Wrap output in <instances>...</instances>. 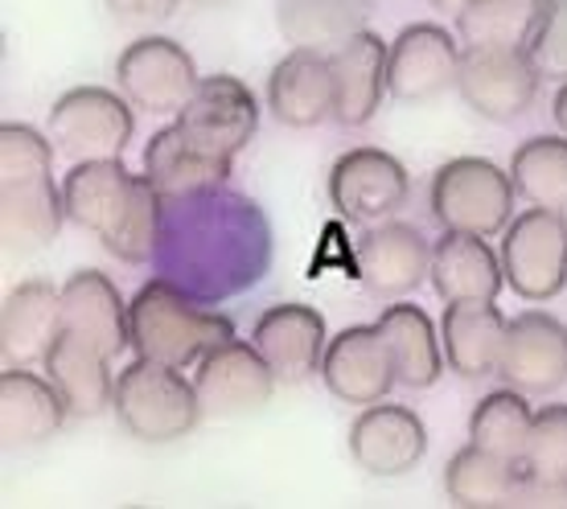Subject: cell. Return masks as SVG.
<instances>
[{"label": "cell", "mask_w": 567, "mask_h": 509, "mask_svg": "<svg viewBox=\"0 0 567 509\" xmlns=\"http://www.w3.org/2000/svg\"><path fill=\"white\" fill-rule=\"evenodd\" d=\"M103 4H107V13H112L120 25L153 29V25H161V21H169L182 0H103Z\"/></svg>", "instance_id": "obj_37"}, {"label": "cell", "mask_w": 567, "mask_h": 509, "mask_svg": "<svg viewBox=\"0 0 567 509\" xmlns=\"http://www.w3.org/2000/svg\"><path fill=\"white\" fill-rule=\"evenodd\" d=\"M502 386H514L530 398L555 395L567 382V325L555 321L551 312H518L506 333L502 366H497Z\"/></svg>", "instance_id": "obj_13"}, {"label": "cell", "mask_w": 567, "mask_h": 509, "mask_svg": "<svg viewBox=\"0 0 567 509\" xmlns=\"http://www.w3.org/2000/svg\"><path fill=\"white\" fill-rule=\"evenodd\" d=\"M66 194V218L74 227L91 230L103 242V251L120 263L141 268L156 254L161 242V206L165 198L144 173H132L120 160H79L62 177Z\"/></svg>", "instance_id": "obj_1"}, {"label": "cell", "mask_w": 567, "mask_h": 509, "mask_svg": "<svg viewBox=\"0 0 567 509\" xmlns=\"http://www.w3.org/2000/svg\"><path fill=\"white\" fill-rule=\"evenodd\" d=\"M115 83L128 95L132 107L148 115H177L198 91L202 74L182 42L144 33L128 42L115 58Z\"/></svg>", "instance_id": "obj_9"}, {"label": "cell", "mask_w": 567, "mask_h": 509, "mask_svg": "<svg viewBox=\"0 0 567 509\" xmlns=\"http://www.w3.org/2000/svg\"><path fill=\"white\" fill-rule=\"evenodd\" d=\"M412 198V177L383 148H350L329 169V201L341 218L383 222Z\"/></svg>", "instance_id": "obj_11"}, {"label": "cell", "mask_w": 567, "mask_h": 509, "mask_svg": "<svg viewBox=\"0 0 567 509\" xmlns=\"http://www.w3.org/2000/svg\"><path fill=\"white\" fill-rule=\"evenodd\" d=\"M465 4H473V0H432V9H440V13H461Z\"/></svg>", "instance_id": "obj_39"}, {"label": "cell", "mask_w": 567, "mask_h": 509, "mask_svg": "<svg viewBox=\"0 0 567 509\" xmlns=\"http://www.w3.org/2000/svg\"><path fill=\"white\" fill-rule=\"evenodd\" d=\"M551 115H555V124H559V132H564V136H567V79H564V86L555 91Z\"/></svg>", "instance_id": "obj_38"}, {"label": "cell", "mask_w": 567, "mask_h": 509, "mask_svg": "<svg viewBox=\"0 0 567 509\" xmlns=\"http://www.w3.org/2000/svg\"><path fill=\"white\" fill-rule=\"evenodd\" d=\"M386 58H391V42H383L379 33H354L350 42H341L329 62H333V86H338V107L333 120L341 127H367L379 107L383 95H391L386 83Z\"/></svg>", "instance_id": "obj_23"}, {"label": "cell", "mask_w": 567, "mask_h": 509, "mask_svg": "<svg viewBox=\"0 0 567 509\" xmlns=\"http://www.w3.org/2000/svg\"><path fill=\"white\" fill-rule=\"evenodd\" d=\"M194 386L210 419H235L268 407L280 378L268 366V357L259 354L256 341L230 337L194 366Z\"/></svg>", "instance_id": "obj_10"}, {"label": "cell", "mask_w": 567, "mask_h": 509, "mask_svg": "<svg viewBox=\"0 0 567 509\" xmlns=\"http://www.w3.org/2000/svg\"><path fill=\"white\" fill-rule=\"evenodd\" d=\"M374 0H276V29L300 50L333 54L341 42L362 33Z\"/></svg>", "instance_id": "obj_29"}, {"label": "cell", "mask_w": 567, "mask_h": 509, "mask_svg": "<svg viewBox=\"0 0 567 509\" xmlns=\"http://www.w3.org/2000/svg\"><path fill=\"white\" fill-rule=\"evenodd\" d=\"M251 341L259 345V354L268 357L276 378L284 386H297V382L321 374V362H326L329 350V329L326 316L312 304L284 300V304H271V309L259 312Z\"/></svg>", "instance_id": "obj_15"}, {"label": "cell", "mask_w": 567, "mask_h": 509, "mask_svg": "<svg viewBox=\"0 0 567 509\" xmlns=\"http://www.w3.org/2000/svg\"><path fill=\"white\" fill-rule=\"evenodd\" d=\"M268 107L284 127H297V132L326 124L338 107L333 62L326 50L292 45L268 74Z\"/></svg>", "instance_id": "obj_20"}, {"label": "cell", "mask_w": 567, "mask_h": 509, "mask_svg": "<svg viewBox=\"0 0 567 509\" xmlns=\"http://www.w3.org/2000/svg\"><path fill=\"white\" fill-rule=\"evenodd\" d=\"M523 468L543 477H567V403H547L543 411H535Z\"/></svg>", "instance_id": "obj_34"}, {"label": "cell", "mask_w": 567, "mask_h": 509, "mask_svg": "<svg viewBox=\"0 0 567 509\" xmlns=\"http://www.w3.org/2000/svg\"><path fill=\"white\" fill-rule=\"evenodd\" d=\"M526 398L530 395L514 391V386L489 391L473 407V415H468V444H477V448L502 456V460L523 465L526 444H530V427H535V411H530Z\"/></svg>", "instance_id": "obj_31"}, {"label": "cell", "mask_w": 567, "mask_h": 509, "mask_svg": "<svg viewBox=\"0 0 567 509\" xmlns=\"http://www.w3.org/2000/svg\"><path fill=\"white\" fill-rule=\"evenodd\" d=\"M514 198L518 189L511 181V169H497L485 156H453L449 165H440L432 177V218L444 230H465L494 239L511 227Z\"/></svg>", "instance_id": "obj_4"}, {"label": "cell", "mask_w": 567, "mask_h": 509, "mask_svg": "<svg viewBox=\"0 0 567 509\" xmlns=\"http://www.w3.org/2000/svg\"><path fill=\"white\" fill-rule=\"evenodd\" d=\"M354 263L358 280L367 283V292L379 300H403L412 297L424 280H432V247L408 222L370 227L358 239Z\"/></svg>", "instance_id": "obj_16"}, {"label": "cell", "mask_w": 567, "mask_h": 509, "mask_svg": "<svg viewBox=\"0 0 567 509\" xmlns=\"http://www.w3.org/2000/svg\"><path fill=\"white\" fill-rule=\"evenodd\" d=\"M173 124L194 148L235 165V156L259 132V100L235 74H202L198 91L189 95Z\"/></svg>", "instance_id": "obj_6"}, {"label": "cell", "mask_w": 567, "mask_h": 509, "mask_svg": "<svg viewBox=\"0 0 567 509\" xmlns=\"http://www.w3.org/2000/svg\"><path fill=\"white\" fill-rule=\"evenodd\" d=\"M374 325H379V333L386 341V354L395 362L399 386H408V391L436 386L449 362H444V345H440L436 325H432V316L420 304H386Z\"/></svg>", "instance_id": "obj_28"}, {"label": "cell", "mask_w": 567, "mask_h": 509, "mask_svg": "<svg viewBox=\"0 0 567 509\" xmlns=\"http://www.w3.org/2000/svg\"><path fill=\"white\" fill-rule=\"evenodd\" d=\"M543 4L547 0H473L453 17L456 38H461V45H482V50L530 45Z\"/></svg>", "instance_id": "obj_32"}, {"label": "cell", "mask_w": 567, "mask_h": 509, "mask_svg": "<svg viewBox=\"0 0 567 509\" xmlns=\"http://www.w3.org/2000/svg\"><path fill=\"white\" fill-rule=\"evenodd\" d=\"M511 181L539 210H567V136H530L514 148Z\"/></svg>", "instance_id": "obj_33"}, {"label": "cell", "mask_w": 567, "mask_h": 509, "mask_svg": "<svg viewBox=\"0 0 567 509\" xmlns=\"http://www.w3.org/2000/svg\"><path fill=\"white\" fill-rule=\"evenodd\" d=\"M539 83L543 71L526 45H514V50L465 45V54H461L456 91L482 120L511 124V120L526 115L539 100Z\"/></svg>", "instance_id": "obj_8"}, {"label": "cell", "mask_w": 567, "mask_h": 509, "mask_svg": "<svg viewBox=\"0 0 567 509\" xmlns=\"http://www.w3.org/2000/svg\"><path fill=\"white\" fill-rule=\"evenodd\" d=\"M62 333V288L25 280L0 304V354L4 366H42Z\"/></svg>", "instance_id": "obj_21"}, {"label": "cell", "mask_w": 567, "mask_h": 509, "mask_svg": "<svg viewBox=\"0 0 567 509\" xmlns=\"http://www.w3.org/2000/svg\"><path fill=\"white\" fill-rule=\"evenodd\" d=\"M42 370L45 378L58 386V395H62V403H66L74 419H95V415H103L115 403L112 357H103L86 341L71 337L66 329L50 345Z\"/></svg>", "instance_id": "obj_26"}, {"label": "cell", "mask_w": 567, "mask_h": 509, "mask_svg": "<svg viewBox=\"0 0 567 509\" xmlns=\"http://www.w3.org/2000/svg\"><path fill=\"white\" fill-rule=\"evenodd\" d=\"M321 378H326L329 395L350 403V407L383 403L399 378L379 325H350L341 329L338 337H329Z\"/></svg>", "instance_id": "obj_17"}, {"label": "cell", "mask_w": 567, "mask_h": 509, "mask_svg": "<svg viewBox=\"0 0 567 509\" xmlns=\"http://www.w3.org/2000/svg\"><path fill=\"white\" fill-rule=\"evenodd\" d=\"M506 333H511V321L502 316L494 300H456V304H444L440 345H444L449 370L461 374V378H494L497 366H502Z\"/></svg>", "instance_id": "obj_22"}, {"label": "cell", "mask_w": 567, "mask_h": 509, "mask_svg": "<svg viewBox=\"0 0 567 509\" xmlns=\"http://www.w3.org/2000/svg\"><path fill=\"white\" fill-rule=\"evenodd\" d=\"M182 4H189V9H227L235 0H182Z\"/></svg>", "instance_id": "obj_40"}, {"label": "cell", "mask_w": 567, "mask_h": 509, "mask_svg": "<svg viewBox=\"0 0 567 509\" xmlns=\"http://www.w3.org/2000/svg\"><path fill=\"white\" fill-rule=\"evenodd\" d=\"M45 132L66 160H120L136 136V115L124 91L107 86H74L58 95Z\"/></svg>", "instance_id": "obj_5"}, {"label": "cell", "mask_w": 567, "mask_h": 509, "mask_svg": "<svg viewBox=\"0 0 567 509\" xmlns=\"http://www.w3.org/2000/svg\"><path fill=\"white\" fill-rule=\"evenodd\" d=\"M511 509H567V477H543V472L518 468Z\"/></svg>", "instance_id": "obj_36"}, {"label": "cell", "mask_w": 567, "mask_h": 509, "mask_svg": "<svg viewBox=\"0 0 567 509\" xmlns=\"http://www.w3.org/2000/svg\"><path fill=\"white\" fill-rule=\"evenodd\" d=\"M526 50L535 54L543 74L567 79V0H547L543 4V17L539 25H535V33H530Z\"/></svg>", "instance_id": "obj_35"}, {"label": "cell", "mask_w": 567, "mask_h": 509, "mask_svg": "<svg viewBox=\"0 0 567 509\" xmlns=\"http://www.w3.org/2000/svg\"><path fill=\"white\" fill-rule=\"evenodd\" d=\"M230 169H235V165L194 148V144L177 132V124L156 127L153 136H148V144H144V177L156 185V194L165 201L206 194V189L227 181Z\"/></svg>", "instance_id": "obj_27"}, {"label": "cell", "mask_w": 567, "mask_h": 509, "mask_svg": "<svg viewBox=\"0 0 567 509\" xmlns=\"http://www.w3.org/2000/svg\"><path fill=\"white\" fill-rule=\"evenodd\" d=\"M432 288H436V297L444 304H456V300H497V292L506 288L502 254L482 235L444 230L436 247H432Z\"/></svg>", "instance_id": "obj_25"}, {"label": "cell", "mask_w": 567, "mask_h": 509, "mask_svg": "<svg viewBox=\"0 0 567 509\" xmlns=\"http://www.w3.org/2000/svg\"><path fill=\"white\" fill-rule=\"evenodd\" d=\"M427 453V427L412 407L370 403L350 424V456L370 477H403Z\"/></svg>", "instance_id": "obj_14"}, {"label": "cell", "mask_w": 567, "mask_h": 509, "mask_svg": "<svg viewBox=\"0 0 567 509\" xmlns=\"http://www.w3.org/2000/svg\"><path fill=\"white\" fill-rule=\"evenodd\" d=\"M66 403L45 374L29 366H4L0 374V436L9 448H33L54 439L66 424Z\"/></svg>", "instance_id": "obj_24"}, {"label": "cell", "mask_w": 567, "mask_h": 509, "mask_svg": "<svg viewBox=\"0 0 567 509\" xmlns=\"http://www.w3.org/2000/svg\"><path fill=\"white\" fill-rule=\"evenodd\" d=\"M66 222V194L50 173L0 177V239L4 251L33 254L50 247Z\"/></svg>", "instance_id": "obj_19"}, {"label": "cell", "mask_w": 567, "mask_h": 509, "mask_svg": "<svg viewBox=\"0 0 567 509\" xmlns=\"http://www.w3.org/2000/svg\"><path fill=\"white\" fill-rule=\"evenodd\" d=\"M112 411L120 427L141 444H177L206 415L194 378L148 357H136L132 366L120 370Z\"/></svg>", "instance_id": "obj_3"}, {"label": "cell", "mask_w": 567, "mask_h": 509, "mask_svg": "<svg viewBox=\"0 0 567 509\" xmlns=\"http://www.w3.org/2000/svg\"><path fill=\"white\" fill-rule=\"evenodd\" d=\"M514 460L485 453L477 444H465L461 453L449 456L444 465V494L461 509H502L511 506V489L518 481Z\"/></svg>", "instance_id": "obj_30"}, {"label": "cell", "mask_w": 567, "mask_h": 509, "mask_svg": "<svg viewBox=\"0 0 567 509\" xmlns=\"http://www.w3.org/2000/svg\"><path fill=\"white\" fill-rule=\"evenodd\" d=\"M465 45L456 33H449L436 21H415L399 29L386 58V83L399 103H432L449 86H456Z\"/></svg>", "instance_id": "obj_12"}, {"label": "cell", "mask_w": 567, "mask_h": 509, "mask_svg": "<svg viewBox=\"0 0 567 509\" xmlns=\"http://www.w3.org/2000/svg\"><path fill=\"white\" fill-rule=\"evenodd\" d=\"M502 271L514 297L543 304L567 288V218L559 210L530 206L511 218L502 239Z\"/></svg>", "instance_id": "obj_7"}, {"label": "cell", "mask_w": 567, "mask_h": 509, "mask_svg": "<svg viewBox=\"0 0 567 509\" xmlns=\"http://www.w3.org/2000/svg\"><path fill=\"white\" fill-rule=\"evenodd\" d=\"M132 354L161 362V366H198L214 345L235 337V325L218 312L202 309L182 288L165 280L144 283L128 300Z\"/></svg>", "instance_id": "obj_2"}, {"label": "cell", "mask_w": 567, "mask_h": 509, "mask_svg": "<svg viewBox=\"0 0 567 509\" xmlns=\"http://www.w3.org/2000/svg\"><path fill=\"white\" fill-rule=\"evenodd\" d=\"M62 329L112 362L132 350L128 300L120 297V288L103 271L83 268L62 283Z\"/></svg>", "instance_id": "obj_18"}]
</instances>
